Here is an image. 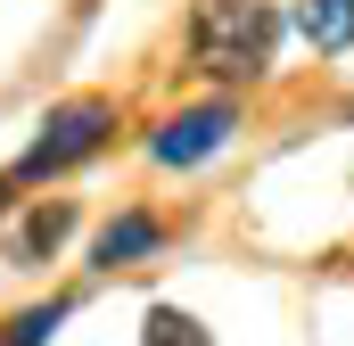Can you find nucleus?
I'll use <instances>...</instances> for the list:
<instances>
[{"label": "nucleus", "instance_id": "obj_2", "mask_svg": "<svg viewBox=\"0 0 354 346\" xmlns=\"http://www.w3.org/2000/svg\"><path fill=\"white\" fill-rule=\"evenodd\" d=\"M107 132H115V107H107V99H66V107H50L41 132H33V149L17 157V181H50V173L83 165Z\"/></svg>", "mask_w": 354, "mask_h": 346}, {"label": "nucleus", "instance_id": "obj_5", "mask_svg": "<svg viewBox=\"0 0 354 346\" xmlns=\"http://www.w3.org/2000/svg\"><path fill=\"white\" fill-rule=\"evenodd\" d=\"M297 33H305L313 50H346L354 42V0H305V8H297Z\"/></svg>", "mask_w": 354, "mask_h": 346}, {"label": "nucleus", "instance_id": "obj_6", "mask_svg": "<svg viewBox=\"0 0 354 346\" xmlns=\"http://www.w3.org/2000/svg\"><path fill=\"white\" fill-rule=\"evenodd\" d=\"M157 239H165V231H157V223H149V215H124V223H107V231H99V264H107V272H115V264H132V256H149V248H157Z\"/></svg>", "mask_w": 354, "mask_h": 346}, {"label": "nucleus", "instance_id": "obj_7", "mask_svg": "<svg viewBox=\"0 0 354 346\" xmlns=\"http://www.w3.org/2000/svg\"><path fill=\"white\" fill-rule=\"evenodd\" d=\"M140 346H214V338H206V322H198V313H181V305H149Z\"/></svg>", "mask_w": 354, "mask_h": 346}, {"label": "nucleus", "instance_id": "obj_3", "mask_svg": "<svg viewBox=\"0 0 354 346\" xmlns=\"http://www.w3.org/2000/svg\"><path fill=\"white\" fill-rule=\"evenodd\" d=\"M231 132H239V107H231V99H206V107H181L174 124L149 140V157H157V165H206Z\"/></svg>", "mask_w": 354, "mask_h": 346}, {"label": "nucleus", "instance_id": "obj_4", "mask_svg": "<svg viewBox=\"0 0 354 346\" xmlns=\"http://www.w3.org/2000/svg\"><path fill=\"white\" fill-rule=\"evenodd\" d=\"M75 231V206L58 198V206H33L25 223H17V239H8V264H41V256H58V239Z\"/></svg>", "mask_w": 354, "mask_h": 346}, {"label": "nucleus", "instance_id": "obj_9", "mask_svg": "<svg viewBox=\"0 0 354 346\" xmlns=\"http://www.w3.org/2000/svg\"><path fill=\"white\" fill-rule=\"evenodd\" d=\"M0 206H8V181H0Z\"/></svg>", "mask_w": 354, "mask_h": 346}, {"label": "nucleus", "instance_id": "obj_8", "mask_svg": "<svg viewBox=\"0 0 354 346\" xmlns=\"http://www.w3.org/2000/svg\"><path fill=\"white\" fill-rule=\"evenodd\" d=\"M58 322H66V305H58V297H50V305H25V313L8 322V338H0V346H41Z\"/></svg>", "mask_w": 354, "mask_h": 346}, {"label": "nucleus", "instance_id": "obj_1", "mask_svg": "<svg viewBox=\"0 0 354 346\" xmlns=\"http://www.w3.org/2000/svg\"><path fill=\"white\" fill-rule=\"evenodd\" d=\"M272 42H280V8L272 0H198L189 8V50L223 83H256L272 66Z\"/></svg>", "mask_w": 354, "mask_h": 346}]
</instances>
